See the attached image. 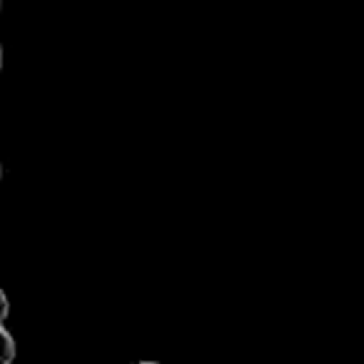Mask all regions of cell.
I'll use <instances>...</instances> for the list:
<instances>
[{
  "label": "cell",
  "instance_id": "1",
  "mask_svg": "<svg viewBox=\"0 0 364 364\" xmlns=\"http://www.w3.org/2000/svg\"><path fill=\"white\" fill-rule=\"evenodd\" d=\"M18 354V347H16V339H13L11 329L6 324H0V364H13Z\"/></svg>",
  "mask_w": 364,
  "mask_h": 364
},
{
  "label": "cell",
  "instance_id": "4",
  "mask_svg": "<svg viewBox=\"0 0 364 364\" xmlns=\"http://www.w3.org/2000/svg\"><path fill=\"white\" fill-rule=\"evenodd\" d=\"M0 70H3V46H0Z\"/></svg>",
  "mask_w": 364,
  "mask_h": 364
},
{
  "label": "cell",
  "instance_id": "2",
  "mask_svg": "<svg viewBox=\"0 0 364 364\" xmlns=\"http://www.w3.org/2000/svg\"><path fill=\"white\" fill-rule=\"evenodd\" d=\"M8 314H11V299H8V292L0 287V324H6Z\"/></svg>",
  "mask_w": 364,
  "mask_h": 364
},
{
  "label": "cell",
  "instance_id": "3",
  "mask_svg": "<svg viewBox=\"0 0 364 364\" xmlns=\"http://www.w3.org/2000/svg\"><path fill=\"white\" fill-rule=\"evenodd\" d=\"M137 364H160V362H152V359H142V362H137Z\"/></svg>",
  "mask_w": 364,
  "mask_h": 364
},
{
  "label": "cell",
  "instance_id": "5",
  "mask_svg": "<svg viewBox=\"0 0 364 364\" xmlns=\"http://www.w3.org/2000/svg\"><path fill=\"white\" fill-rule=\"evenodd\" d=\"M0 180H3V165H0Z\"/></svg>",
  "mask_w": 364,
  "mask_h": 364
}]
</instances>
